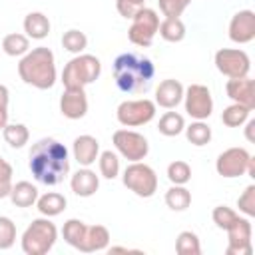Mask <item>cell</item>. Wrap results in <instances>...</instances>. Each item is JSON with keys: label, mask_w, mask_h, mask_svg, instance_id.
Returning a JSON list of instances; mask_svg holds the SVG:
<instances>
[{"label": "cell", "mask_w": 255, "mask_h": 255, "mask_svg": "<svg viewBox=\"0 0 255 255\" xmlns=\"http://www.w3.org/2000/svg\"><path fill=\"white\" fill-rule=\"evenodd\" d=\"M62 46H64V50H68V52H72V54L78 56V54H82V52L86 50V46H88V36H86L84 32L72 28V30L64 32V36H62Z\"/></svg>", "instance_id": "d6a6232c"}, {"label": "cell", "mask_w": 255, "mask_h": 255, "mask_svg": "<svg viewBox=\"0 0 255 255\" xmlns=\"http://www.w3.org/2000/svg\"><path fill=\"white\" fill-rule=\"evenodd\" d=\"M70 187H72V191H74L78 197H92V195L98 191V187H100V177H98L92 169L84 167V169H78V171L72 175Z\"/></svg>", "instance_id": "d6986e66"}, {"label": "cell", "mask_w": 255, "mask_h": 255, "mask_svg": "<svg viewBox=\"0 0 255 255\" xmlns=\"http://www.w3.org/2000/svg\"><path fill=\"white\" fill-rule=\"evenodd\" d=\"M227 231V255H251V221L249 217H237V221L225 229Z\"/></svg>", "instance_id": "4fadbf2b"}, {"label": "cell", "mask_w": 255, "mask_h": 255, "mask_svg": "<svg viewBox=\"0 0 255 255\" xmlns=\"http://www.w3.org/2000/svg\"><path fill=\"white\" fill-rule=\"evenodd\" d=\"M16 241V225L10 217L0 215V249H10Z\"/></svg>", "instance_id": "8d00e7d4"}, {"label": "cell", "mask_w": 255, "mask_h": 255, "mask_svg": "<svg viewBox=\"0 0 255 255\" xmlns=\"http://www.w3.org/2000/svg\"><path fill=\"white\" fill-rule=\"evenodd\" d=\"M215 68L227 78H245L251 70V60L245 50L221 48L215 52Z\"/></svg>", "instance_id": "9c48e42d"}, {"label": "cell", "mask_w": 255, "mask_h": 255, "mask_svg": "<svg viewBox=\"0 0 255 255\" xmlns=\"http://www.w3.org/2000/svg\"><path fill=\"white\" fill-rule=\"evenodd\" d=\"M8 197L16 207H32L38 199V187L30 181H18L16 185H12Z\"/></svg>", "instance_id": "603a6c76"}, {"label": "cell", "mask_w": 255, "mask_h": 255, "mask_svg": "<svg viewBox=\"0 0 255 255\" xmlns=\"http://www.w3.org/2000/svg\"><path fill=\"white\" fill-rule=\"evenodd\" d=\"M141 2H145V0H141Z\"/></svg>", "instance_id": "f6af8a7d"}, {"label": "cell", "mask_w": 255, "mask_h": 255, "mask_svg": "<svg viewBox=\"0 0 255 255\" xmlns=\"http://www.w3.org/2000/svg\"><path fill=\"white\" fill-rule=\"evenodd\" d=\"M72 153H74V159H76L80 165L88 167V165H92V163L98 159V155H100V141H98L94 135H88V133L78 135V137L74 139Z\"/></svg>", "instance_id": "ac0fdd59"}, {"label": "cell", "mask_w": 255, "mask_h": 255, "mask_svg": "<svg viewBox=\"0 0 255 255\" xmlns=\"http://www.w3.org/2000/svg\"><path fill=\"white\" fill-rule=\"evenodd\" d=\"M185 129V137L189 143L201 147V145H207L211 141V128L203 122V120H195L193 124H189Z\"/></svg>", "instance_id": "f546056e"}, {"label": "cell", "mask_w": 255, "mask_h": 255, "mask_svg": "<svg viewBox=\"0 0 255 255\" xmlns=\"http://www.w3.org/2000/svg\"><path fill=\"white\" fill-rule=\"evenodd\" d=\"M167 179L173 185H185L191 179V167L183 159H175L167 165Z\"/></svg>", "instance_id": "e575fe53"}, {"label": "cell", "mask_w": 255, "mask_h": 255, "mask_svg": "<svg viewBox=\"0 0 255 255\" xmlns=\"http://www.w3.org/2000/svg\"><path fill=\"white\" fill-rule=\"evenodd\" d=\"M143 6H145V2H141V0H116V8H118L120 16H124L128 20H131L133 14L137 10H141Z\"/></svg>", "instance_id": "60d3db41"}, {"label": "cell", "mask_w": 255, "mask_h": 255, "mask_svg": "<svg viewBox=\"0 0 255 255\" xmlns=\"http://www.w3.org/2000/svg\"><path fill=\"white\" fill-rule=\"evenodd\" d=\"M165 205L171 211H185L191 205V191L185 185H171L165 191Z\"/></svg>", "instance_id": "cb8c5ba5"}, {"label": "cell", "mask_w": 255, "mask_h": 255, "mask_svg": "<svg viewBox=\"0 0 255 255\" xmlns=\"http://www.w3.org/2000/svg\"><path fill=\"white\" fill-rule=\"evenodd\" d=\"M251 161H253V157L245 147H229L217 155L215 169L221 177L233 179V177L245 175Z\"/></svg>", "instance_id": "30bf717a"}, {"label": "cell", "mask_w": 255, "mask_h": 255, "mask_svg": "<svg viewBox=\"0 0 255 255\" xmlns=\"http://www.w3.org/2000/svg\"><path fill=\"white\" fill-rule=\"evenodd\" d=\"M185 128V120L181 114L177 112H165L161 118H159V124H157V129L161 135H167V137H175L183 131Z\"/></svg>", "instance_id": "484cf974"}, {"label": "cell", "mask_w": 255, "mask_h": 255, "mask_svg": "<svg viewBox=\"0 0 255 255\" xmlns=\"http://www.w3.org/2000/svg\"><path fill=\"white\" fill-rule=\"evenodd\" d=\"M98 163H100V173L106 179H116L120 173V159L112 149H106L98 155Z\"/></svg>", "instance_id": "836d02e7"}, {"label": "cell", "mask_w": 255, "mask_h": 255, "mask_svg": "<svg viewBox=\"0 0 255 255\" xmlns=\"http://www.w3.org/2000/svg\"><path fill=\"white\" fill-rule=\"evenodd\" d=\"M189 4H191V0H157L159 12L165 18H179Z\"/></svg>", "instance_id": "74e56055"}, {"label": "cell", "mask_w": 255, "mask_h": 255, "mask_svg": "<svg viewBox=\"0 0 255 255\" xmlns=\"http://www.w3.org/2000/svg\"><path fill=\"white\" fill-rule=\"evenodd\" d=\"M18 76L24 84L38 90H50L56 84V58L46 46L28 50L18 62Z\"/></svg>", "instance_id": "3957f363"}, {"label": "cell", "mask_w": 255, "mask_h": 255, "mask_svg": "<svg viewBox=\"0 0 255 255\" xmlns=\"http://www.w3.org/2000/svg\"><path fill=\"white\" fill-rule=\"evenodd\" d=\"M255 38V12L239 10L229 22V40L235 44H249Z\"/></svg>", "instance_id": "9a60e30c"}, {"label": "cell", "mask_w": 255, "mask_h": 255, "mask_svg": "<svg viewBox=\"0 0 255 255\" xmlns=\"http://www.w3.org/2000/svg\"><path fill=\"white\" fill-rule=\"evenodd\" d=\"M56 239H58V229L50 221V217H38L26 227L20 243L26 255H46L54 247Z\"/></svg>", "instance_id": "277c9868"}, {"label": "cell", "mask_w": 255, "mask_h": 255, "mask_svg": "<svg viewBox=\"0 0 255 255\" xmlns=\"http://www.w3.org/2000/svg\"><path fill=\"white\" fill-rule=\"evenodd\" d=\"M116 118L122 126L126 128H137V126H145L155 118V102L147 100V98H139V100H126L118 106L116 110Z\"/></svg>", "instance_id": "ba28073f"}, {"label": "cell", "mask_w": 255, "mask_h": 255, "mask_svg": "<svg viewBox=\"0 0 255 255\" xmlns=\"http://www.w3.org/2000/svg\"><path fill=\"white\" fill-rule=\"evenodd\" d=\"M249 114H251L249 108H245V106L233 102L231 106H227V108L221 112V122H223L227 128H239V126H243V124L249 120Z\"/></svg>", "instance_id": "4dcf8cb0"}, {"label": "cell", "mask_w": 255, "mask_h": 255, "mask_svg": "<svg viewBox=\"0 0 255 255\" xmlns=\"http://www.w3.org/2000/svg\"><path fill=\"white\" fill-rule=\"evenodd\" d=\"M155 78V66L149 58L126 52L114 60V80L124 94H145Z\"/></svg>", "instance_id": "7a4b0ae2"}, {"label": "cell", "mask_w": 255, "mask_h": 255, "mask_svg": "<svg viewBox=\"0 0 255 255\" xmlns=\"http://www.w3.org/2000/svg\"><path fill=\"white\" fill-rule=\"evenodd\" d=\"M2 50L16 58V56H24L28 50H30V38L26 34H18V32H12V34H6L4 40H2Z\"/></svg>", "instance_id": "83f0119b"}, {"label": "cell", "mask_w": 255, "mask_h": 255, "mask_svg": "<svg viewBox=\"0 0 255 255\" xmlns=\"http://www.w3.org/2000/svg\"><path fill=\"white\" fill-rule=\"evenodd\" d=\"M122 181L137 197H151L157 191V175H155L153 167H149L143 161H131L126 167Z\"/></svg>", "instance_id": "8992f818"}, {"label": "cell", "mask_w": 255, "mask_h": 255, "mask_svg": "<svg viewBox=\"0 0 255 255\" xmlns=\"http://www.w3.org/2000/svg\"><path fill=\"white\" fill-rule=\"evenodd\" d=\"M237 207L241 213H245L247 217H255V185H247L245 191L239 195L237 199Z\"/></svg>", "instance_id": "f35d334b"}, {"label": "cell", "mask_w": 255, "mask_h": 255, "mask_svg": "<svg viewBox=\"0 0 255 255\" xmlns=\"http://www.w3.org/2000/svg\"><path fill=\"white\" fill-rule=\"evenodd\" d=\"M24 32L32 40H44L50 34V20L44 12H30L24 18Z\"/></svg>", "instance_id": "7402d4cb"}, {"label": "cell", "mask_w": 255, "mask_h": 255, "mask_svg": "<svg viewBox=\"0 0 255 255\" xmlns=\"http://www.w3.org/2000/svg\"><path fill=\"white\" fill-rule=\"evenodd\" d=\"M183 92H185V88L179 80H173V78L161 80L159 86L155 88V106L173 110L175 106H179L183 102Z\"/></svg>", "instance_id": "e0dca14e"}, {"label": "cell", "mask_w": 255, "mask_h": 255, "mask_svg": "<svg viewBox=\"0 0 255 255\" xmlns=\"http://www.w3.org/2000/svg\"><path fill=\"white\" fill-rule=\"evenodd\" d=\"M2 135L6 139V143L14 149H20L28 143L30 139V131L24 124H6L4 129H2Z\"/></svg>", "instance_id": "f1b7e54d"}, {"label": "cell", "mask_w": 255, "mask_h": 255, "mask_svg": "<svg viewBox=\"0 0 255 255\" xmlns=\"http://www.w3.org/2000/svg\"><path fill=\"white\" fill-rule=\"evenodd\" d=\"M86 229H88V225H86L82 219H68V221L64 223V227H62V237H64V241H66L70 247L78 249V247L82 245V241H84Z\"/></svg>", "instance_id": "4316f807"}, {"label": "cell", "mask_w": 255, "mask_h": 255, "mask_svg": "<svg viewBox=\"0 0 255 255\" xmlns=\"http://www.w3.org/2000/svg\"><path fill=\"white\" fill-rule=\"evenodd\" d=\"M112 141H114V147L129 161H141L149 151L147 139L141 133L131 129H116L112 135Z\"/></svg>", "instance_id": "8fae6325"}, {"label": "cell", "mask_w": 255, "mask_h": 255, "mask_svg": "<svg viewBox=\"0 0 255 255\" xmlns=\"http://www.w3.org/2000/svg\"><path fill=\"white\" fill-rule=\"evenodd\" d=\"M12 175H14L12 165H10L4 157H0V199L10 195V189H12Z\"/></svg>", "instance_id": "ab89813d"}, {"label": "cell", "mask_w": 255, "mask_h": 255, "mask_svg": "<svg viewBox=\"0 0 255 255\" xmlns=\"http://www.w3.org/2000/svg\"><path fill=\"white\" fill-rule=\"evenodd\" d=\"M183 104L185 112L193 120H207L213 112V98L207 86L203 84H191L183 92Z\"/></svg>", "instance_id": "7c38bea8"}, {"label": "cell", "mask_w": 255, "mask_h": 255, "mask_svg": "<svg viewBox=\"0 0 255 255\" xmlns=\"http://www.w3.org/2000/svg\"><path fill=\"white\" fill-rule=\"evenodd\" d=\"M253 128H255V120H247V128H245V135L249 141H253Z\"/></svg>", "instance_id": "7bdbcfd3"}, {"label": "cell", "mask_w": 255, "mask_h": 255, "mask_svg": "<svg viewBox=\"0 0 255 255\" xmlns=\"http://www.w3.org/2000/svg\"><path fill=\"white\" fill-rule=\"evenodd\" d=\"M157 32L165 42L175 44V42H181L185 38V24L181 22V18H163L159 22Z\"/></svg>", "instance_id": "d4e9b609"}, {"label": "cell", "mask_w": 255, "mask_h": 255, "mask_svg": "<svg viewBox=\"0 0 255 255\" xmlns=\"http://www.w3.org/2000/svg\"><path fill=\"white\" fill-rule=\"evenodd\" d=\"M159 28V16L155 10L151 8H141L133 14L131 18V26L128 30V38L131 44L139 46V48H147L153 44V38L157 34Z\"/></svg>", "instance_id": "52a82bcc"}, {"label": "cell", "mask_w": 255, "mask_h": 255, "mask_svg": "<svg viewBox=\"0 0 255 255\" xmlns=\"http://www.w3.org/2000/svg\"><path fill=\"white\" fill-rule=\"evenodd\" d=\"M102 74V62L92 54H78L72 58L62 72L64 88H86L94 84Z\"/></svg>", "instance_id": "5b68a950"}, {"label": "cell", "mask_w": 255, "mask_h": 255, "mask_svg": "<svg viewBox=\"0 0 255 255\" xmlns=\"http://www.w3.org/2000/svg\"><path fill=\"white\" fill-rule=\"evenodd\" d=\"M8 102H10V92L4 84H0V129L8 124Z\"/></svg>", "instance_id": "b9f144b4"}, {"label": "cell", "mask_w": 255, "mask_h": 255, "mask_svg": "<svg viewBox=\"0 0 255 255\" xmlns=\"http://www.w3.org/2000/svg\"><path fill=\"white\" fill-rule=\"evenodd\" d=\"M28 167L36 181L44 185H58L70 173V153L58 139L42 137L30 149Z\"/></svg>", "instance_id": "6da1fadb"}, {"label": "cell", "mask_w": 255, "mask_h": 255, "mask_svg": "<svg viewBox=\"0 0 255 255\" xmlns=\"http://www.w3.org/2000/svg\"><path fill=\"white\" fill-rule=\"evenodd\" d=\"M237 211H233L231 207H227V205H217L215 209H213V213H211V219H213V223L219 227V229H227V227H231L235 221H237Z\"/></svg>", "instance_id": "d590c367"}, {"label": "cell", "mask_w": 255, "mask_h": 255, "mask_svg": "<svg viewBox=\"0 0 255 255\" xmlns=\"http://www.w3.org/2000/svg\"><path fill=\"white\" fill-rule=\"evenodd\" d=\"M175 251L179 255H199L201 253L199 237L193 231H181L175 239Z\"/></svg>", "instance_id": "1f68e13d"}, {"label": "cell", "mask_w": 255, "mask_h": 255, "mask_svg": "<svg viewBox=\"0 0 255 255\" xmlns=\"http://www.w3.org/2000/svg\"><path fill=\"white\" fill-rule=\"evenodd\" d=\"M225 92L227 96L235 102V104H241L249 110L255 108V84L249 76L245 78H229L227 84H225Z\"/></svg>", "instance_id": "2e32d148"}, {"label": "cell", "mask_w": 255, "mask_h": 255, "mask_svg": "<svg viewBox=\"0 0 255 255\" xmlns=\"http://www.w3.org/2000/svg\"><path fill=\"white\" fill-rule=\"evenodd\" d=\"M110 253H139L137 249H128V247H110Z\"/></svg>", "instance_id": "ee69618b"}, {"label": "cell", "mask_w": 255, "mask_h": 255, "mask_svg": "<svg viewBox=\"0 0 255 255\" xmlns=\"http://www.w3.org/2000/svg\"><path fill=\"white\" fill-rule=\"evenodd\" d=\"M108 243H110V231L104 225H88L84 241L78 247V251H82V253L104 251V249H108Z\"/></svg>", "instance_id": "ffe728a7"}, {"label": "cell", "mask_w": 255, "mask_h": 255, "mask_svg": "<svg viewBox=\"0 0 255 255\" xmlns=\"http://www.w3.org/2000/svg\"><path fill=\"white\" fill-rule=\"evenodd\" d=\"M66 205H68L66 197L62 193H58V191H48L44 195H38V199H36V207H38V211L44 217H56V215H60L66 209Z\"/></svg>", "instance_id": "44dd1931"}, {"label": "cell", "mask_w": 255, "mask_h": 255, "mask_svg": "<svg viewBox=\"0 0 255 255\" xmlns=\"http://www.w3.org/2000/svg\"><path fill=\"white\" fill-rule=\"evenodd\" d=\"M60 112L68 120H82L88 114V96L84 88H64L60 98Z\"/></svg>", "instance_id": "5bb4252c"}]
</instances>
